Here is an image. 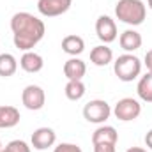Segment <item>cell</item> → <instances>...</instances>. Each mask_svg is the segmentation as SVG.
Segmentation results:
<instances>
[{
    "label": "cell",
    "instance_id": "1",
    "mask_svg": "<svg viewBox=\"0 0 152 152\" xmlns=\"http://www.w3.org/2000/svg\"><path fill=\"white\" fill-rule=\"evenodd\" d=\"M11 30L14 46L21 51H30L37 46L46 34V25L42 20L30 12H16L11 18Z\"/></svg>",
    "mask_w": 152,
    "mask_h": 152
},
{
    "label": "cell",
    "instance_id": "2",
    "mask_svg": "<svg viewBox=\"0 0 152 152\" xmlns=\"http://www.w3.org/2000/svg\"><path fill=\"white\" fill-rule=\"evenodd\" d=\"M115 16L126 25L138 27L145 21L147 5L142 0H118L115 4Z\"/></svg>",
    "mask_w": 152,
    "mask_h": 152
},
{
    "label": "cell",
    "instance_id": "3",
    "mask_svg": "<svg viewBox=\"0 0 152 152\" xmlns=\"http://www.w3.org/2000/svg\"><path fill=\"white\" fill-rule=\"evenodd\" d=\"M113 73L120 81H133L142 73V60L133 53H124L113 62Z\"/></svg>",
    "mask_w": 152,
    "mask_h": 152
},
{
    "label": "cell",
    "instance_id": "4",
    "mask_svg": "<svg viewBox=\"0 0 152 152\" xmlns=\"http://www.w3.org/2000/svg\"><path fill=\"white\" fill-rule=\"evenodd\" d=\"M112 115V108L103 99H92L83 106V117L92 124H104Z\"/></svg>",
    "mask_w": 152,
    "mask_h": 152
},
{
    "label": "cell",
    "instance_id": "5",
    "mask_svg": "<svg viewBox=\"0 0 152 152\" xmlns=\"http://www.w3.org/2000/svg\"><path fill=\"white\" fill-rule=\"evenodd\" d=\"M112 113L115 115L117 120H122V122H131V120H136L140 113H142V104L140 101L133 99V97H124L120 101H117L115 108L112 110Z\"/></svg>",
    "mask_w": 152,
    "mask_h": 152
},
{
    "label": "cell",
    "instance_id": "6",
    "mask_svg": "<svg viewBox=\"0 0 152 152\" xmlns=\"http://www.w3.org/2000/svg\"><path fill=\"white\" fill-rule=\"evenodd\" d=\"M21 103L27 110L30 112H37L44 106L46 103V94L42 90V87L39 85H27L21 92Z\"/></svg>",
    "mask_w": 152,
    "mask_h": 152
},
{
    "label": "cell",
    "instance_id": "7",
    "mask_svg": "<svg viewBox=\"0 0 152 152\" xmlns=\"http://www.w3.org/2000/svg\"><path fill=\"white\" fill-rule=\"evenodd\" d=\"M73 5V0H37V11L46 18L66 14Z\"/></svg>",
    "mask_w": 152,
    "mask_h": 152
},
{
    "label": "cell",
    "instance_id": "8",
    "mask_svg": "<svg viewBox=\"0 0 152 152\" xmlns=\"http://www.w3.org/2000/svg\"><path fill=\"white\" fill-rule=\"evenodd\" d=\"M96 34L103 41V44H110L117 39V23L113 18L101 14L96 21Z\"/></svg>",
    "mask_w": 152,
    "mask_h": 152
},
{
    "label": "cell",
    "instance_id": "9",
    "mask_svg": "<svg viewBox=\"0 0 152 152\" xmlns=\"http://www.w3.org/2000/svg\"><path fill=\"white\" fill-rule=\"evenodd\" d=\"M55 142H57V133L51 127H37L30 136V143L36 151H46L53 147Z\"/></svg>",
    "mask_w": 152,
    "mask_h": 152
},
{
    "label": "cell",
    "instance_id": "10",
    "mask_svg": "<svg viewBox=\"0 0 152 152\" xmlns=\"http://www.w3.org/2000/svg\"><path fill=\"white\" fill-rule=\"evenodd\" d=\"M20 67L25 71V73H30V75H36L39 71H42L44 67V60L42 57L36 53V51H23L21 58H20Z\"/></svg>",
    "mask_w": 152,
    "mask_h": 152
},
{
    "label": "cell",
    "instance_id": "11",
    "mask_svg": "<svg viewBox=\"0 0 152 152\" xmlns=\"http://www.w3.org/2000/svg\"><path fill=\"white\" fill-rule=\"evenodd\" d=\"M142 42H143L142 34L136 32L134 28H127V30H124V32L120 34V37H118V44H120V48L126 50L127 53H133V51H136L138 48H142Z\"/></svg>",
    "mask_w": 152,
    "mask_h": 152
},
{
    "label": "cell",
    "instance_id": "12",
    "mask_svg": "<svg viewBox=\"0 0 152 152\" xmlns=\"http://www.w3.org/2000/svg\"><path fill=\"white\" fill-rule=\"evenodd\" d=\"M118 142V133L113 126H104L101 124L94 133H92V145L96 143H112V145H117Z\"/></svg>",
    "mask_w": 152,
    "mask_h": 152
},
{
    "label": "cell",
    "instance_id": "13",
    "mask_svg": "<svg viewBox=\"0 0 152 152\" xmlns=\"http://www.w3.org/2000/svg\"><path fill=\"white\" fill-rule=\"evenodd\" d=\"M113 60V51L108 44H99V46H94L92 51H90V62L97 67H104L108 66L110 62Z\"/></svg>",
    "mask_w": 152,
    "mask_h": 152
},
{
    "label": "cell",
    "instance_id": "14",
    "mask_svg": "<svg viewBox=\"0 0 152 152\" xmlns=\"http://www.w3.org/2000/svg\"><path fill=\"white\" fill-rule=\"evenodd\" d=\"M87 73V64L78 58V57H71L69 60H66L64 64V76L67 80H81Z\"/></svg>",
    "mask_w": 152,
    "mask_h": 152
},
{
    "label": "cell",
    "instance_id": "15",
    "mask_svg": "<svg viewBox=\"0 0 152 152\" xmlns=\"http://www.w3.org/2000/svg\"><path fill=\"white\" fill-rule=\"evenodd\" d=\"M21 115H20V110L16 106H0V129H9V127H14L18 126Z\"/></svg>",
    "mask_w": 152,
    "mask_h": 152
},
{
    "label": "cell",
    "instance_id": "16",
    "mask_svg": "<svg viewBox=\"0 0 152 152\" xmlns=\"http://www.w3.org/2000/svg\"><path fill=\"white\" fill-rule=\"evenodd\" d=\"M62 51L71 55V57H78L85 51V41L83 37L76 36V34H71V36H66L62 39Z\"/></svg>",
    "mask_w": 152,
    "mask_h": 152
},
{
    "label": "cell",
    "instance_id": "17",
    "mask_svg": "<svg viewBox=\"0 0 152 152\" xmlns=\"http://www.w3.org/2000/svg\"><path fill=\"white\" fill-rule=\"evenodd\" d=\"M64 92H66V97L69 101H80L85 96L87 88H85V83L81 80H67Z\"/></svg>",
    "mask_w": 152,
    "mask_h": 152
},
{
    "label": "cell",
    "instance_id": "18",
    "mask_svg": "<svg viewBox=\"0 0 152 152\" xmlns=\"http://www.w3.org/2000/svg\"><path fill=\"white\" fill-rule=\"evenodd\" d=\"M136 92H138V97L145 103H152V73H145V75L140 78L138 85H136Z\"/></svg>",
    "mask_w": 152,
    "mask_h": 152
},
{
    "label": "cell",
    "instance_id": "19",
    "mask_svg": "<svg viewBox=\"0 0 152 152\" xmlns=\"http://www.w3.org/2000/svg\"><path fill=\"white\" fill-rule=\"evenodd\" d=\"M18 71V60L11 53H2L0 55V76L9 78Z\"/></svg>",
    "mask_w": 152,
    "mask_h": 152
},
{
    "label": "cell",
    "instance_id": "20",
    "mask_svg": "<svg viewBox=\"0 0 152 152\" xmlns=\"http://www.w3.org/2000/svg\"><path fill=\"white\" fill-rule=\"evenodd\" d=\"M7 147L12 152H32V147L23 140H12V142L7 143Z\"/></svg>",
    "mask_w": 152,
    "mask_h": 152
},
{
    "label": "cell",
    "instance_id": "21",
    "mask_svg": "<svg viewBox=\"0 0 152 152\" xmlns=\"http://www.w3.org/2000/svg\"><path fill=\"white\" fill-rule=\"evenodd\" d=\"M53 152H83L81 151V147L80 145H76V143H58Z\"/></svg>",
    "mask_w": 152,
    "mask_h": 152
},
{
    "label": "cell",
    "instance_id": "22",
    "mask_svg": "<svg viewBox=\"0 0 152 152\" xmlns=\"http://www.w3.org/2000/svg\"><path fill=\"white\" fill-rule=\"evenodd\" d=\"M94 152H117V151H115V145H112V143H96Z\"/></svg>",
    "mask_w": 152,
    "mask_h": 152
},
{
    "label": "cell",
    "instance_id": "23",
    "mask_svg": "<svg viewBox=\"0 0 152 152\" xmlns=\"http://www.w3.org/2000/svg\"><path fill=\"white\" fill-rule=\"evenodd\" d=\"M143 60H145L143 64H145L147 71H149V73H152V50H149V51L145 53V58H143Z\"/></svg>",
    "mask_w": 152,
    "mask_h": 152
},
{
    "label": "cell",
    "instance_id": "24",
    "mask_svg": "<svg viewBox=\"0 0 152 152\" xmlns=\"http://www.w3.org/2000/svg\"><path fill=\"white\" fill-rule=\"evenodd\" d=\"M145 145H147V149L152 151V129L147 131V134H145Z\"/></svg>",
    "mask_w": 152,
    "mask_h": 152
},
{
    "label": "cell",
    "instance_id": "25",
    "mask_svg": "<svg viewBox=\"0 0 152 152\" xmlns=\"http://www.w3.org/2000/svg\"><path fill=\"white\" fill-rule=\"evenodd\" d=\"M126 152H147V151L142 149V147H131V149H127Z\"/></svg>",
    "mask_w": 152,
    "mask_h": 152
},
{
    "label": "cell",
    "instance_id": "26",
    "mask_svg": "<svg viewBox=\"0 0 152 152\" xmlns=\"http://www.w3.org/2000/svg\"><path fill=\"white\" fill-rule=\"evenodd\" d=\"M0 152H12V151H11V149H9L7 145H5V147H4V149H2V151H0Z\"/></svg>",
    "mask_w": 152,
    "mask_h": 152
},
{
    "label": "cell",
    "instance_id": "27",
    "mask_svg": "<svg viewBox=\"0 0 152 152\" xmlns=\"http://www.w3.org/2000/svg\"><path fill=\"white\" fill-rule=\"evenodd\" d=\"M147 7H149V9H152V0H147Z\"/></svg>",
    "mask_w": 152,
    "mask_h": 152
},
{
    "label": "cell",
    "instance_id": "28",
    "mask_svg": "<svg viewBox=\"0 0 152 152\" xmlns=\"http://www.w3.org/2000/svg\"><path fill=\"white\" fill-rule=\"evenodd\" d=\"M2 149H4V147H2V142H0V151H2Z\"/></svg>",
    "mask_w": 152,
    "mask_h": 152
}]
</instances>
